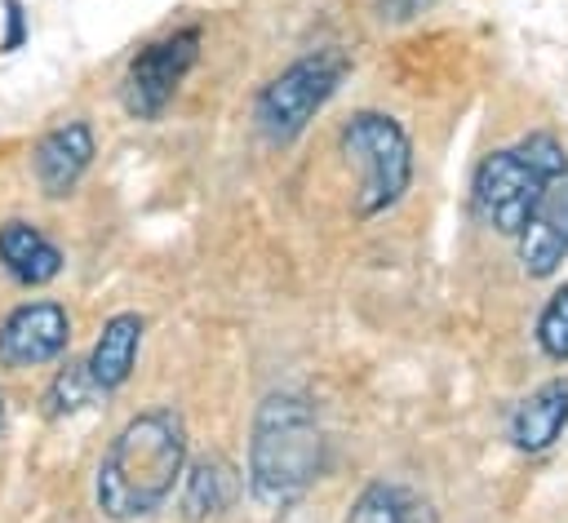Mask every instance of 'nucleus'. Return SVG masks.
Masks as SVG:
<instances>
[{
    "label": "nucleus",
    "mask_w": 568,
    "mask_h": 523,
    "mask_svg": "<svg viewBox=\"0 0 568 523\" xmlns=\"http://www.w3.org/2000/svg\"><path fill=\"white\" fill-rule=\"evenodd\" d=\"M186 470V425L173 408H146L120 425L102 452L93 501L111 523L155 514Z\"/></svg>",
    "instance_id": "f257e3e1"
},
{
    "label": "nucleus",
    "mask_w": 568,
    "mask_h": 523,
    "mask_svg": "<svg viewBox=\"0 0 568 523\" xmlns=\"http://www.w3.org/2000/svg\"><path fill=\"white\" fill-rule=\"evenodd\" d=\"M324 470V430L302 394H266L248 430V492L262 505L302 496Z\"/></svg>",
    "instance_id": "f03ea898"
},
{
    "label": "nucleus",
    "mask_w": 568,
    "mask_h": 523,
    "mask_svg": "<svg viewBox=\"0 0 568 523\" xmlns=\"http://www.w3.org/2000/svg\"><path fill=\"white\" fill-rule=\"evenodd\" d=\"M568 168V146L555 133H528L515 146H501L479 160L470 182V204L484 226L497 235H519L546 182Z\"/></svg>",
    "instance_id": "7ed1b4c3"
},
{
    "label": "nucleus",
    "mask_w": 568,
    "mask_h": 523,
    "mask_svg": "<svg viewBox=\"0 0 568 523\" xmlns=\"http://www.w3.org/2000/svg\"><path fill=\"white\" fill-rule=\"evenodd\" d=\"M337 142H342L346 164H355V173H359L355 208L364 217L395 208L413 182V142L399 129V120L386 111H355L342 124Z\"/></svg>",
    "instance_id": "20e7f679"
},
{
    "label": "nucleus",
    "mask_w": 568,
    "mask_h": 523,
    "mask_svg": "<svg viewBox=\"0 0 568 523\" xmlns=\"http://www.w3.org/2000/svg\"><path fill=\"white\" fill-rule=\"evenodd\" d=\"M351 71V58L342 49H315L297 62H288L262 93H257V106H253V120L262 129L266 142L284 146L293 142L311 120L315 111L337 93V84L346 80Z\"/></svg>",
    "instance_id": "39448f33"
},
{
    "label": "nucleus",
    "mask_w": 568,
    "mask_h": 523,
    "mask_svg": "<svg viewBox=\"0 0 568 523\" xmlns=\"http://www.w3.org/2000/svg\"><path fill=\"white\" fill-rule=\"evenodd\" d=\"M195 58H200V27H178L164 40L146 44L124 71V111L138 120L164 115Z\"/></svg>",
    "instance_id": "423d86ee"
},
{
    "label": "nucleus",
    "mask_w": 568,
    "mask_h": 523,
    "mask_svg": "<svg viewBox=\"0 0 568 523\" xmlns=\"http://www.w3.org/2000/svg\"><path fill=\"white\" fill-rule=\"evenodd\" d=\"M71 315L58 301H27L0 324V368H36L67 350Z\"/></svg>",
    "instance_id": "0eeeda50"
},
{
    "label": "nucleus",
    "mask_w": 568,
    "mask_h": 523,
    "mask_svg": "<svg viewBox=\"0 0 568 523\" xmlns=\"http://www.w3.org/2000/svg\"><path fill=\"white\" fill-rule=\"evenodd\" d=\"M515 239H519V262L532 279H546L564 266V257H568V168L546 182L541 199L532 204V213Z\"/></svg>",
    "instance_id": "6e6552de"
},
{
    "label": "nucleus",
    "mask_w": 568,
    "mask_h": 523,
    "mask_svg": "<svg viewBox=\"0 0 568 523\" xmlns=\"http://www.w3.org/2000/svg\"><path fill=\"white\" fill-rule=\"evenodd\" d=\"M93 164V129L84 120H67L58 129H49L36 151H31V168L44 195H71L75 182L84 177V168Z\"/></svg>",
    "instance_id": "1a4fd4ad"
},
{
    "label": "nucleus",
    "mask_w": 568,
    "mask_h": 523,
    "mask_svg": "<svg viewBox=\"0 0 568 523\" xmlns=\"http://www.w3.org/2000/svg\"><path fill=\"white\" fill-rule=\"evenodd\" d=\"M138 350H142V315L138 310H120L102 324L89 359H84V372L89 381L98 386V394H111L129 381L133 363H138Z\"/></svg>",
    "instance_id": "9d476101"
},
{
    "label": "nucleus",
    "mask_w": 568,
    "mask_h": 523,
    "mask_svg": "<svg viewBox=\"0 0 568 523\" xmlns=\"http://www.w3.org/2000/svg\"><path fill=\"white\" fill-rule=\"evenodd\" d=\"M240 492H244V479L222 452H204L182 470V514L191 523L226 514L240 501Z\"/></svg>",
    "instance_id": "9b49d317"
},
{
    "label": "nucleus",
    "mask_w": 568,
    "mask_h": 523,
    "mask_svg": "<svg viewBox=\"0 0 568 523\" xmlns=\"http://www.w3.org/2000/svg\"><path fill=\"white\" fill-rule=\"evenodd\" d=\"M568 425V377L541 381L515 412H510V443L519 452H546Z\"/></svg>",
    "instance_id": "f8f14e48"
},
{
    "label": "nucleus",
    "mask_w": 568,
    "mask_h": 523,
    "mask_svg": "<svg viewBox=\"0 0 568 523\" xmlns=\"http://www.w3.org/2000/svg\"><path fill=\"white\" fill-rule=\"evenodd\" d=\"M0 266L18 279V284H27V288H40V284H49V279H58V270H62V248L44 235V230H36L31 222H4L0 226Z\"/></svg>",
    "instance_id": "ddd939ff"
},
{
    "label": "nucleus",
    "mask_w": 568,
    "mask_h": 523,
    "mask_svg": "<svg viewBox=\"0 0 568 523\" xmlns=\"http://www.w3.org/2000/svg\"><path fill=\"white\" fill-rule=\"evenodd\" d=\"M346 523H439V519L422 492H413L404 483H368L355 496Z\"/></svg>",
    "instance_id": "4468645a"
},
{
    "label": "nucleus",
    "mask_w": 568,
    "mask_h": 523,
    "mask_svg": "<svg viewBox=\"0 0 568 523\" xmlns=\"http://www.w3.org/2000/svg\"><path fill=\"white\" fill-rule=\"evenodd\" d=\"M93 399H98V386L89 381L84 363H67V368H58V377H53L49 390H44V412L58 421V417L80 412V408L93 403Z\"/></svg>",
    "instance_id": "2eb2a0df"
},
{
    "label": "nucleus",
    "mask_w": 568,
    "mask_h": 523,
    "mask_svg": "<svg viewBox=\"0 0 568 523\" xmlns=\"http://www.w3.org/2000/svg\"><path fill=\"white\" fill-rule=\"evenodd\" d=\"M537 346L555 363H568V284L555 288L550 301L541 306V315H537Z\"/></svg>",
    "instance_id": "dca6fc26"
},
{
    "label": "nucleus",
    "mask_w": 568,
    "mask_h": 523,
    "mask_svg": "<svg viewBox=\"0 0 568 523\" xmlns=\"http://www.w3.org/2000/svg\"><path fill=\"white\" fill-rule=\"evenodd\" d=\"M430 4H435V0H373V9H377L382 22H408V18L426 13Z\"/></svg>",
    "instance_id": "f3484780"
},
{
    "label": "nucleus",
    "mask_w": 568,
    "mask_h": 523,
    "mask_svg": "<svg viewBox=\"0 0 568 523\" xmlns=\"http://www.w3.org/2000/svg\"><path fill=\"white\" fill-rule=\"evenodd\" d=\"M4 9H9V35H4V49H13V44L22 40V9H18L13 0H4Z\"/></svg>",
    "instance_id": "a211bd4d"
},
{
    "label": "nucleus",
    "mask_w": 568,
    "mask_h": 523,
    "mask_svg": "<svg viewBox=\"0 0 568 523\" xmlns=\"http://www.w3.org/2000/svg\"><path fill=\"white\" fill-rule=\"evenodd\" d=\"M0 430H4V394H0Z\"/></svg>",
    "instance_id": "6ab92c4d"
}]
</instances>
